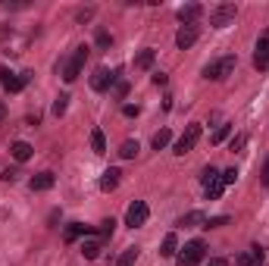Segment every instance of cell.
<instances>
[{"label":"cell","mask_w":269,"mask_h":266,"mask_svg":"<svg viewBox=\"0 0 269 266\" xmlns=\"http://www.w3.org/2000/svg\"><path fill=\"white\" fill-rule=\"evenodd\" d=\"M4 113H7V110H4V103H0V119H4Z\"/></svg>","instance_id":"obj_39"},{"label":"cell","mask_w":269,"mask_h":266,"mask_svg":"<svg viewBox=\"0 0 269 266\" xmlns=\"http://www.w3.org/2000/svg\"><path fill=\"white\" fill-rule=\"evenodd\" d=\"M235 179H238V169H225L222 172V182L225 185H235Z\"/></svg>","instance_id":"obj_32"},{"label":"cell","mask_w":269,"mask_h":266,"mask_svg":"<svg viewBox=\"0 0 269 266\" xmlns=\"http://www.w3.org/2000/svg\"><path fill=\"white\" fill-rule=\"evenodd\" d=\"M232 72H235V57H219V60H213L210 66H204V79L207 82H225Z\"/></svg>","instance_id":"obj_1"},{"label":"cell","mask_w":269,"mask_h":266,"mask_svg":"<svg viewBox=\"0 0 269 266\" xmlns=\"http://www.w3.org/2000/svg\"><path fill=\"white\" fill-rule=\"evenodd\" d=\"M138 113H141V110H138L135 103H125V106H122V116H129V119H132V116H138Z\"/></svg>","instance_id":"obj_34"},{"label":"cell","mask_w":269,"mask_h":266,"mask_svg":"<svg viewBox=\"0 0 269 266\" xmlns=\"http://www.w3.org/2000/svg\"><path fill=\"white\" fill-rule=\"evenodd\" d=\"M91 16H94V10H91V7H85V10H79V16H75V19H79V22H88Z\"/></svg>","instance_id":"obj_33"},{"label":"cell","mask_w":269,"mask_h":266,"mask_svg":"<svg viewBox=\"0 0 269 266\" xmlns=\"http://www.w3.org/2000/svg\"><path fill=\"white\" fill-rule=\"evenodd\" d=\"M201 141V122H191V126L185 129V135L175 141V147H172V154H178V157H185V154H191L194 150V144Z\"/></svg>","instance_id":"obj_5"},{"label":"cell","mask_w":269,"mask_h":266,"mask_svg":"<svg viewBox=\"0 0 269 266\" xmlns=\"http://www.w3.org/2000/svg\"><path fill=\"white\" fill-rule=\"evenodd\" d=\"M113 229H116V222H113V219H103V222H100V229H97V238H100V241L113 238Z\"/></svg>","instance_id":"obj_27"},{"label":"cell","mask_w":269,"mask_h":266,"mask_svg":"<svg viewBox=\"0 0 269 266\" xmlns=\"http://www.w3.org/2000/svg\"><path fill=\"white\" fill-rule=\"evenodd\" d=\"M238 266H254L257 263V257H254V251H244V254H238V260H235Z\"/></svg>","instance_id":"obj_29"},{"label":"cell","mask_w":269,"mask_h":266,"mask_svg":"<svg viewBox=\"0 0 269 266\" xmlns=\"http://www.w3.org/2000/svg\"><path fill=\"white\" fill-rule=\"evenodd\" d=\"M197 34H201V28H197V25H182V28H178V34H175V47L178 50H188L197 41Z\"/></svg>","instance_id":"obj_11"},{"label":"cell","mask_w":269,"mask_h":266,"mask_svg":"<svg viewBox=\"0 0 269 266\" xmlns=\"http://www.w3.org/2000/svg\"><path fill=\"white\" fill-rule=\"evenodd\" d=\"M232 129H235V126H232V122H222V126H219L216 132L210 135V144H222V141H225V138L232 135Z\"/></svg>","instance_id":"obj_21"},{"label":"cell","mask_w":269,"mask_h":266,"mask_svg":"<svg viewBox=\"0 0 269 266\" xmlns=\"http://www.w3.org/2000/svg\"><path fill=\"white\" fill-rule=\"evenodd\" d=\"M147 216H150L147 204H144V201H135V204H129V210H125V225H129V229H138V225L147 222Z\"/></svg>","instance_id":"obj_7"},{"label":"cell","mask_w":269,"mask_h":266,"mask_svg":"<svg viewBox=\"0 0 269 266\" xmlns=\"http://www.w3.org/2000/svg\"><path fill=\"white\" fill-rule=\"evenodd\" d=\"M244 144H247V135H235V138H232V144H228V147L238 154V150H244Z\"/></svg>","instance_id":"obj_30"},{"label":"cell","mask_w":269,"mask_h":266,"mask_svg":"<svg viewBox=\"0 0 269 266\" xmlns=\"http://www.w3.org/2000/svg\"><path fill=\"white\" fill-rule=\"evenodd\" d=\"M138 150H141V147H138V141H125V144L119 147V157H122V160H135Z\"/></svg>","instance_id":"obj_26"},{"label":"cell","mask_w":269,"mask_h":266,"mask_svg":"<svg viewBox=\"0 0 269 266\" xmlns=\"http://www.w3.org/2000/svg\"><path fill=\"white\" fill-rule=\"evenodd\" d=\"M91 235V229H88L85 222H69L66 225V241H75V238H88Z\"/></svg>","instance_id":"obj_18"},{"label":"cell","mask_w":269,"mask_h":266,"mask_svg":"<svg viewBox=\"0 0 269 266\" xmlns=\"http://www.w3.org/2000/svg\"><path fill=\"white\" fill-rule=\"evenodd\" d=\"M235 16H238V7L235 4H216L210 10V25L213 28H225L235 22Z\"/></svg>","instance_id":"obj_4"},{"label":"cell","mask_w":269,"mask_h":266,"mask_svg":"<svg viewBox=\"0 0 269 266\" xmlns=\"http://www.w3.org/2000/svg\"><path fill=\"white\" fill-rule=\"evenodd\" d=\"M178 225H185V229H197V225H207V213H204V210H191V213H185V216L178 219Z\"/></svg>","instance_id":"obj_15"},{"label":"cell","mask_w":269,"mask_h":266,"mask_svg":"<svg viewBox=\"0 0 269 266\" xmlns=\"http://www.w3.org/2000/svg\"><path fill=\"white\" fill-rule=\"evenodd\" d=\"M207 266H228V260H222V257H213Z\"/></svg>","instance_id":"obj_38"},{"label":"cell","mask_w":269,"mask_h":266,"mask_svg":"<svg viewBox=\"0 0 269 266\" xmlns=\"http://www.w3.org/2000/svg\"><path fill=\"white\" fill-rule=\"evenodd\" d=\"M129 94V82H116V97H125Z\"/></svg>","instance_id":"obj_35"},{"label":"cell","mask_w":269,"mask_h":266,"mask_svg":"<svg viewBox=\"0 0 269 266\" xmlns=\"http://www.w3.org/2000/svg\"><path fill=\"white\" fill-rule=\"evenodd\" d=\"M66 106H69V94H60L57 100H53V116H63Z\"/></svg>","instance_id":"obj_28"},{"label":"cell","mask_w":269,"mask_h":266,"mask_svg":"<svg viewBox=\"0 0 269 266\" xmlns=\"http://www.w3.org/2000/svg\"><path fill=\"white\" fill-rule=\"evenodd\" d=\"M169 141H172V132H169V129H160V132L153 135L150 144H153V150H163V147L169 144Z\"/></svg>","instance_id":"obj_22"},{"label":"cell","mask_w":269,"mask_h":266,"mask_svg":"<svg viewBox=\"0 0 269 266\" xmlns=\"http://www.w3.org/2000/svg\"><path fill=\"white\" fill-rule=\"evenodd\" d=\"M91 147H94V154H106V138H103L100 129L91 132Z\"/></svg>","instance_id":"obj_25"},{"label":"cell","mask_w":269,"mask_h":266,"mask_svg":"<svg viewBox=\"0 0 269 266\" xmlns=\"http://www.w3.org/2000/svg\"><path fill=\"white\" fill-rule=\"evenodd\" d=\"M204 16V7L201 4H185V7H178V22L182 25H197V19Z\"/></svg>","instance_id":"obj_9"},{"label":"cell","mask_w":269,"mask_h":266,"mask_svg":"<svg viewBox=\"0 0 269 266\" xmlns=\"http://www.w3.org/2000/svg\"><path fill=\"white\" fill-rule=\"evenodd\" d=\"M119 169L113 166V169H106L103 175H100V191H116V185H119Z\"/></svg>","instance_id":"obj_17"},{"label":"cell","mask_w":269,"mask_h":266,"mask_svg":"<svg viewBox=\"0 0 269 266\" xmlns=\"http://www.w3.org/2000/svg\"><path fill=\"white\" fill-rule=\"evenodd\" d=\"M153 63H157V50H153V47H144V50L135 57V66H138V69H150Z\"/></svg>","instance_id":"obj_19"},{"label":"cell","mask_w":269,"mask_h":266,"mask_svg":"<svg viewBox=\"0 0 269 266\" xmlns=\"http://www.w3.org/2000/svg\"><path fill=\"white\" fill-rule=\"evenodd\" d=\"M94 44H97L100 50H110V44H113V34L106 31V28H97V34H94Z\"/></svg>","instance_id":"obj_24"},{"label":"cell","mask_w":269,"mask_h":266,"mask_svg":"<svg viewBox=\"0 0 269 266\" xmlns=\"http://www.w3.org/2000/svg\"><path fill=\"white\" fill-rule=\"evenodd\" d=\"M219 225H228V216H213V219H207L204 229H219Z\"/></svg>","instance_id":"obj_31"},{"label":"cell","mask_w":269,"mask_h":266,"mask_svg":"<svg viewBox=\"0 0 269 266\" xmlns=\"http://www.w3.org/2000/svg\"><path fill=\"white\" fill-rule=\"evenodd\" d=\"M175 251H178V238H175V232H169L163 238V244H160V257H175Z\"/></svg>","instance_id":"obj_20"},{"label":"cell","mask_w":269,"mask_h":266,"mask_svg":"<svg viewBox=\"0 0 269 266\" xmlns=\"http://www.w3.org/2000/svg\"><path fill=\"white\" fill-rule=\"evenodd\" d=\"M116 75H119V72H110V69H97L94 79H91V88H94V91H110V88L116 85Z\"/></svg>","instance_id":"obj_10"},{"label":"cell","mask_w":269,"mask_h":266,"mask_svg":"<svg viewBox=\"0 0 269 266\" xmlns=\"http://www.w3.org/2000/svg\"><path fill=\"white\" fill-rule=\"evenodd\" d=\"M53 182H57V179H53V172H38V175H31V179H28V188L31 191H50Z\"/></svg>","instance_id":"obj_13"},{"label":"cell","mask_w":269,"mask_h":266,"mask_svg":"<svg viewBox=\"0 0 269 266\" xmlns=\"http://www.w3.org/2000/svg\"><path fill=\"white\" fill-rule=\"evenodd\" d=\"M10 154H13L16 163H25V160L34 154V147L28 144V141H13V144H10Z\"/></svg>","instance_id":"obj_14"},{"label":"cell","mask_w":269,"mask_h":266,"mask_svg":"<svg viewBox=\"0 0 269 266\" xmlns=\"http://www.w3.org/2000/svg\"><path fill=\"white\" fill-rule=\"evenodd\" d=\"M207 257V244L201 241V238H194V241H188L185 247H182V254H178V266H201V260Z\"/></svg>","instance_id":"obj_3"},{"label":"cell","mask_w":269,"mask_h":266,"mask_svg":"<svg viewBox=\"0 0 269 266\" xmlns=\"http://www.w3.org/2000/svg\"><path fill=\"white\" fill-rule=\"evenodd\" d=\"M254 66L260 69V72H266V69H269V34H263V38L257 41V50H254Z\"/></svg>","instance_id":"obj_12"},{"label":"cell","mask_w":269,"mask_h":266,"mask_svg":"<svg viewBox=\"0 0 269 266\" xmlns=\"http://www.w3.org/2000/svg\"><path fill=\"white\" fill-rule=\"evenodd\" d=\"M201 182H204V191H207V201H219L222 191H225V182H222V172H216L213 166H207L201 172Z\"/></svg>","instance_id":"obj_2"},{"label":"cell","mask_w":269,"mask_h":266,"mask_svg":"<svg viewBox=\"0 0 269 266\" xmlns=\"http://www.w3.org/2000/svg\"><path fill=\"white\" fill-rule=\"evenodd\" d=\"M0 179H4V182H16V179H19V172H16V169H7Z\"/></svg>","instance_id":"obj_36"},{"label":"cell","mask_w":269,"mask_h":266,"mask_svg":"<svg viewBox=\"0 0 269 266\" xmlns=\"http://www.w3.org/2000/svg\"><path fill=\"white\" fill-rule=\"evenodd\" d=\"M31 82V72H22V75H13V72H7V69H0V85L7 88L10 94H16V91H22V88Z\"/></svg>","instance_id":"obj_8"},{"label":"cell","mask_w":269,"mask_h":266,"mask_svg":"<svg viewBox=\"0 0 269 266\" xmlns=\"http://www.w3.org/2000/svg\"><path fill=\"white\" fill-rule=\"evenodd\" d=\"M85 60H88V47L82 44V47H75V53H72V57H69V63L63 66V79H66V82H75V79L82 75Z\"/></svg>","instance_id":"obj_6"},{"label":"cell","mask_w":269,"mask_h":266,"mask_svg":"<svg viewBox=\"0 0 269 266\" xmlns=\"http://www.w3.org/2000/svg\"><path fill=\"white\" fill-rule=\"evenodd\" d=\"M166 82H169L166 72H153V85H166Z\"/></svg>","instance_id":"obj_37"},{"label":"cell","mask_w":269,"mask_h":266,"mask_svg":"<svg viewBox=\"0 0 269 266\" xmlns=\"http://www.w3.org/2000/svg\"><path fill=\"white\" fill-rule=\"evenodd\" d=\"M135 260H138V247H125L116 260V266H135Z\"/></svg>","instance_id":"obj_23"},{"label":"cell","mask_w":269,"mask_h":266,"mask_svg":"<svg viewBox=\"0 0 269 266\" xmlns=\"http://www.w3.org/2000/svg\"><path fill=\"white\" fill-rule=\"evenodd\" d=\"M100 251H103V241H100V238H85V241H82V254H85V260H97Z\"/></svg>","instance_id":"obj_16"}]
</instances>
